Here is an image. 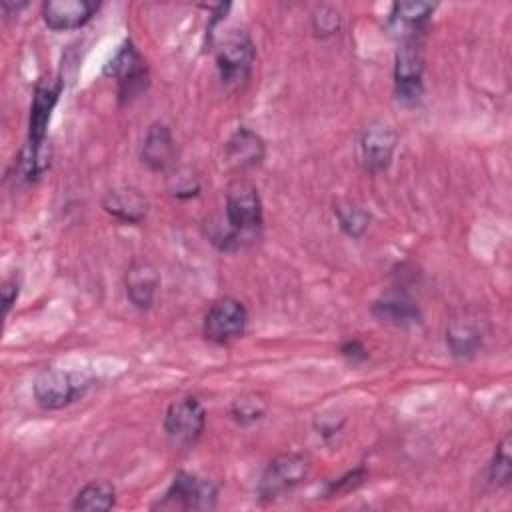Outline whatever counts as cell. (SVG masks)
Returning a JSON list of instances; mask_svg holds the SVG:
<instances>
[{"label":"cell","instance_id":"6da1fadb","mask_svg":"<svg viewBox=\"0 0 512 512\" xmlns=\"http://www.w3.org/2000/svg\"><path fill=\"white\" fill-rule=\"evenodd\" d=\"M224 212L226 226H216L210 230V240L220 250H238L258 238L264 224V214L258 188L250 180L236 178L228 184Z\"/></svg>","mask_w":512,"mask_h":512},{"label":"cell","instance_id":"7a4b0ae2","mask_svg":"<svg viewBox=\"0 0 512 512\" xmlns=\"http://www.w3.org/2000/svg\"><path fill=\"white\" fill-rule=\"evenodd\" d=\"M216 68L226 88H240L250 78L256 62V48L248 32L228 30L214 48Z\"/></svg>","mask_w":512,"mask_h":512},{"label":"cell","instance_id":"3957f363","mask_svg":"<svg viewBox=\"0 0 512 512\" xmlns=\"http://www.w3.org/2000/svg\"><path fill=\"white\" fill-rule=\"evenodd\" d=\"M206 428V410L194 396L174 400L164 414V434L170 446L178 450L192 448Z\"/></svg>","mask_w":512,"mask_h":512},{"label":"cell","instance_id":"277c9868","mask_svg":"<svg viewBox=\"0 0 512 512\" xmlns=\"http://www.w3.org/2000/svg\"><path fill=\"white\" fill-rule=\"evenodd\" d=\"M218 490L216 486L198 474L178 472L164 492V496L154 504L160 510H210L216 506Z\"/></svg>","mask_w":512,"mask_h":512},{"label":"cell","instance_id":"5b68a950","mask_svg":"<svg viewBox=\"0 0 512 512\" xmlns=\"http://www.w3.org/2000/svg\"><path fill=\"white\" fill-rule=\"evenodd\" d=\"M422 38L402 40L394 56V92L402 104H418L424 92Z\"/></svg>","mask_w":512,"mask_h":512},{"label":"cell","instance_id":"8992f818","mask_svg":"<svg viewBox=\"0 0 512 512\" xmlns=\"http://www.w3.org/2000/svg\"><path fill=\"white\" fill-rule=\"evenodd\" d=\"M104 76L118 82V98L122 104L134 100L148 88V68L132 40H126L106 62Z\"/></svg>","mask_w":512,"mask_h":512},{"label":"cell","instance_id":"52a82bcc","mask_svg":"<svg viewBox=\"0 0 512 512\" xmlns=\"http://www.w3.org/2000/svg\"><path fill=\"white\" fill-rule=\"evenodd\" d=\"M246 326H248L246 306L238 298L224 296L212 302V306L208 308L202 324V334L208 342L226 346L242 338L246 332Z\"/></svg>","mask_w":512,"mask_h":512},{"label":"cell","instance_id":"ba28073f","mask_svg":"<svg viewBox=\"0 0 512 512\" xmlns=\"http://www.w3.org/2000/svg\"><path fill=\"white\" fill-rule=\"evenodd\" d=\"M88 386H90V380L84 378L82 374L48 368L36 376L32 392L40 408L60 410L72 404L78 396H82Z\"/></svg>","mask_w":512,"mask_h":512},{"label":"cell","instance_id":"9c48e42d","mask_svg":"<svg viewBox=\"0 0 512 512\" xmlns=\"http://www.w3.org/2000/svg\"><path fill=\"white\" fill-rule=\"evenodd\" d=\"M310 462L304 454L300 452H286L276 456L264 470L260 484H258V494L264 500H272L298 484H302L308 476Z\"/></svg>","mask_w":512,"mask_h":512},{"label":"cell","instance_id":"30bf717a","mask_svg":"<svg viewBox=\"0 0 512 512\" xmlns=\"http://www.w3.org/2000/svg\"><path fill=\"white\" fill-rule=\"evenodd\" d=\"M396 142H398V134L388 122L384 120L370 122L364 128L360 138V154H362V164L366 172L378 174L386 170L392 162Z\"/></svg>","mask_w":512,"mask_h":512},{"label":"cell","instance_id":"8fae6325","mask_svg":"<svg viewBox=\"0 0 512 512\" xmlns=\"http://www.w3.org/2000/svg\"><path fill=\"white\" fill-rule=\"evenodd\" d=\"M62 90V80L60 78H42L32 96V106H30V122H28V142L40 144L46 142V128L52 116V110L58 102Z\"/></svg>","mask_w":512,"mask_h":512},{"label":"cell","instance_id":"7c38bea8","mask_svg":"<svg viewBox=\"0 0 512 512\" xmlns=\"http://www.w3.org/2000/svg\"><path fill=\"white\" fill-rule=\"evenodd\" d=\"M98 8L100 2L94 0H46L42 18L52 30H72L90 22Z\"/></svg>","mask_w":512,"mask_h":512},{"label":"cell","instance_id":"4fadbf2b","mask_svg":"<svg viewBox=\"0 0 512 512\" xmlns=\"http://www.w3.org/2000/svg\"><path fill=\"white\" fill-rule=\"evenodd\" d=\"M266 156V144L260 134L242 126L238 128L224 146V160L234 170H248L260 166Z\"/></svg>","mask_w":512,"mask_h":512},{"label":"cell","instance_id":"5bb4252c","mask_svg":"<svg viewBox=\"0 0 512 512\" xmlns=\"http://www.w3.org/2000/svg\"><path fill=\"white\" fill-rule=\"evenodd\" d=\"M436 4L430 2H396L392 4V12L388 16V26L402 40L422 38L428 28V20Z\"/></svg>","mask_w":512,"mask_h":512},{"label":"cell","instance_id":"9a60e30c","mask_svg":"<svg viewBox=\"0 0 512 512\" xmlns=\"http://www.w3.org/2000/svg\"><path fill=\"white\" fill-rule=\"evenodd\" d=\"M124 286L132 306L148 310L156 300V292L160 288V274L150 262L134 260L126 270Z\"/></svg>","mask_w":512,"mask_h":512},{"label":"cell","instance_id":"2e32d148","mask_svg":"<svg viewBox=\"0 0 512 512\" xmlns=\"http://www.w3.org/2000/svg\"><path fill=\"white\" fill-rule=\"evenodd\" d=\"M102 208L122 222L140 224L146 218L150 204H148V198L138 188L120 186L106 192L102 200Z\"/></svg>","mask_w":512,"mask_h":512},{"label":"cell","instance_id":"e0dca14e","mask_svg":"<svg viewBox=\"0 0 512 512\" xmlns=\"http://www.w3.org/2000/svg\"><path fill=\"white\" fill-rule=\"evenodd\" d=\"M176 154V142L170 132V128L162 122H154L142 142L140 160L144 166H148L154 172L166 170Z\"/></svg>","mask_w":512,"mask_h":512},{"label":"cell","instance_id":"ac0fdd59","mask_svg":"<svg viewBox=\"0 0 512 512\" xmlns=\"http://www.w3.org/2000/svg\"><path fill=\"white\" fill-rule=\"evenodd\" d=\"M484 344V330L474 318H454L446 328V346L458 360L472 358Z\"/></svg>","mask_w":512,"mask_h":512},{"label":"cell","instance_id":"d6986e66","mask_svg":"<svg viewBox=\"0 0 512 512\" xmlns=\"http://www.w3.org/2000/svg\"><path fill=\"white\" fill-rule=\"evenodd\" d=\"M372 314L382 324H390V326H398V328H408V326H416L422 322L420 308L410 298H406L402 294H388V296L378 298L372 304Z\"/></svg>","mask_w":512,"mask_h":512},{"label":"cell","instance_id":"ffe728a7","mask_svg":"<svg viewBox=\"0 0 512 512\" xmlns=\"http://www.w3.org/2000/svg\"><path fill=\"white\" fill-rule=\"evenodd\" d=\"M116 504V488L106 480H94L88 482L72 502L74 510H110Z\"/></svg>","mask_w":512,"mask_h":512},{"label":"cell","instance_id":"44dd1931","mask_svg":"<svg viewBox=\"0 0 512 512\" xmlns=\"http://www.w3.org/2000/svg\"><path fill=\"white\" fill-rule=\"evenodd\" d=\"M266 408H268V404L262 394L246 392V394H240L238 398H234V402L230 406V414L238 424L246 426V424L260 420L266 414Z\"/></svg>","mask_w":512,"mask_h":512},{"label":"cell","instance_id":"7402d4cb","mask_svg":"<svg viewBox=\"0 0 512 512\" xmlns=\"http://www.w3.org/2000/svg\"><path fill=\"white\" fill-rule=\"evenodd\" d=\"M334 212H336L340 228L346 236L360 238L366 232L368 222H370V214L364 208H360L356 204H346V206H336Z\"/></svg>","mask_w":512,"mask_h":512},{"label":"cell","instance_id":"603a6c76","mask_svg":"<svg viewBox=\"0 0 512 512\" xmlns=\"http://www.w3.org/2000/svg\"><path fill=\"white\" fill-rule=\"evenodd\" d=\"M490 482L494 486H508L512 478V458H510V434L504 436V440L498 444L494 458L488 468Z\"/></svg>","mask_w":512,"mask_h":512},{"label":"cell","instance_id":"cb8c5ba5","mask_svg":"<svg viewBox=\"0 0 512 512\" xmlns=\"http://www.w3.org/2000/svg\"><path fill=\"white\" fill-rule=\"evenodd\" d=\"M310 22H312V30L316 36L328 38V36H334L340 28V14L332 6H318L312 12Z\"/></svg>","mask_w":512,"mask_h":512},{"label":"cell","instance_id":"d4e9b609","mask_svg":"<svg viewBox=\"0 0 512 512\" xmlns=\"http://www.w3.org/2000/svg\"><path fill=\"white\" fill-rule=\"evenodd\" d=\"M364 478H366L364 468L352 470V472L344 474L342 478H338L336 482H332V484L328 486V494H330V496H334V494H340V492H350V490L358 488V486L364 482Z\"/></svg>","mask_w":512,"mask_h":512},{"label":"cell","instance_id":"484cf974","mask_svg":"<svg viewBox=\"0 0 512 512\" xmlns=\"http://www.w3.org/2000/svg\"><path fill=\"white\" fill-rule=\"evenodd\" d=\"M340 354L350 362V364H358L364 362L368 358V350L364 348V344L356 338H350L346 342H342L340 346Z\"/></svg>","mask_w":512,"mask_h":512},{"label":"cell","instance_id":"4316f807","mask_svg":"<svg viewBox=\"0 0 512 512\" xmlns=\"http://www.w3.org/2000/svg\"><path fill=\"white\" fill-rule=\"evenodd\" d=\"M174 180H178L176 186L172 188V194L176 198H192L200 192V184L194 176H176Z\"/></svg>","mask_w":512,"mask_h":512},{"label":"cell","instance_id":"83f0119b","mask_svg":"<svg viewBox=\"0 0 512 512\" xmlns=\"http://www.w3.org/2000/svg\"><path fill=\"white\" fill-rule=\"evenodd\" d=\"M18 282L16 280H6L2 284V312L4 316L10 312V308L16 304V298H18Z\"/></svg>","mask_w":512,"mask_h":512}]
</instances>
